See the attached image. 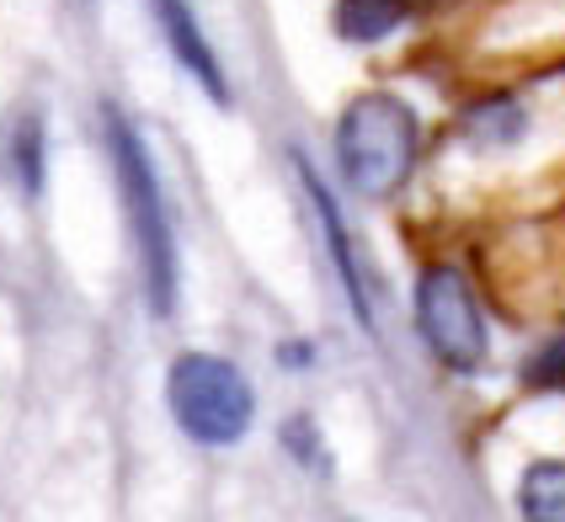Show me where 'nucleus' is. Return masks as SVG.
<instances>
[{
  "label": "nucleus",
  "mask_w": 565,
  "mask_h": 522,
  "mask_svg": "<svg viewBox=\"0 0 565 522\" xmlns=\"http://www.w3.org/2000/svg\"><path fill=\"white\" fill-rule=\"evenodd\" d=\"M294 166H299V182H305V192H310L315 224H320V235H326V251H331V267H337V277H342L347 305H352V315H358L363 326H374V309H369V288H363V267H358V251H352V235H347L342 209H337L331 187L320 182V171H315L305 155H294Z\"/></svg>",
  "instance_id": "obj_5"
},
{
  "label": "nucleus",
  "mask_w": 565,
  "mask_h": 522,
  "mask_svg": "<svg viewBox=\"0 0 565 522\" xmlns=\"http://www.w3.org/2000/svg\"><path fill=\"white\" fill-rule=\"evenodd\" d=\"M107 155H113L128 230H134V246H139L150 309H156V315H171V309H177V294H182V267H177V235H171L166 187H160V171H156V160H150L145 134L128 124L118 107H107Z\"/></svg>",
  "instance_id": "obj_1"
},
{
  "label": "nucleus",
  "mask_w": 565,
  "mask_h": 522,
  "mask_svg": "<svg viewBox=\"0 0 565 522\" xmlns=\"http://www.w3.org/2000/svg\"><path fill=\"white\" fill-rule=\"evenodd\" d=\"M518 518L523 522H565V464L539 459L518 480Z\"/></svg>",
  "instance_id": "obj_8"
},
{
  "label": "nucleus",
  "mask_w": 565,
  "mask_h": 522,
  "mask_svg": "<svg viewBox=\"0 0 565 522\" xmlns=\"http://www.w3.org/2000/svg\"><path fill=\"white\" fill-rule=\"evenodd\" d=\"M166 405L177 427L203 448H230L241 443L256 422V390L252 379L235 369L230 358L214 352H182L166 373Z\"/></svg>",
  "instance_id": "obj_3"
},
{
  "label": "nucleus",
  "mask_w": 565,
  "mask_h": 522,
  "mask_svg": "<svg viewBox=\"0 0 565 522\" xmlns=\"http://www.w3.org/2000/svg\"><path fill=\"white\" fill-rule=\"evenodd\" d=\"M465 145L480 155H502V150H518L523 139H529V102L523 96H486V102H475L470 113H465Z\"/></svg>",
  "instance_id": "obj_7"
},
{
  "label": "nucleus",
  "mask_w": 565,
  "mask_h": 522,
  "mask_svg": "<svg viewBox=\"0 0 565 522\" xmlns=\"http://www.w3.org/2000/svg\"><path fill=\"white\" fill-rule=\"evenodd\" d=\"M282 443H288L294 454H305V459H310V469H326V448H320V437H315L310 416H294V422L282 427Z\"/></svg>",
  "instance_id": "obj_12"
},
{
  "label": "nucleus",
  "mask_w": 565,
  "mask_h": 522,
  "mask_svg": "<svg viewBox=\"0 0 565 522\" xmlns=\"http://www.w3.org/2000/svg\"><path fill=\"white\" fill-rule=\"evenodd\" d=\"M416 331L427 341V352L438 358L448 373H480L486 369V352H491V337H486V315L475 305L470 277L448 262H433L416 277Z\"/></svg>",
  "instance_id": "obj_4"
},
{
  "label": "nucleus",
  "mask_w": 565,
  "mask_h": 522,
  "mask_svg": "<svg viewBox=\"0 0 565 522\" xmlns=\"http://www.w3.org/2000/svg\"><path fill=\"white\" fill-rule=\"evenodd\" d=\"M150 6H156V22H160V32H166V43H171L177 64L203 86L209 102L230 107V75H224V64H220V54H214V43H209L203 22L192 17V6L188 0H150Z\"/></svg>",
  "instance_id": "obj_6"
},
{
  "label": "nucleus",
  "mask_w": 565,
  "mask_h": 522,
  "mask_svg": "<svg viewBox=\"0 0 565 522\" xmlns=\"http://www.w3.org/2000/svg\"><path fill=\"white\" fill-rule=\"evenodd\" d=\"M523 384L529 390H565V337H550L523 363Z\"/></svg>",
  "instance_id": "obj_10"
},
{
  "label": "nucleus",
  "mask_w": 565,
  "mask_h": 522,
  "mask_svg": "<svg viewBox=\"0 0 565 522\" xmlns=\"http://www.w3.org/2000/svg\"><path fill=\"white\" fill-rule=\"evenodd\" d=\"M17 171H22L28 192L43 187V124L38 118H28V124L17 128Z\"/></svg>",
  "instance_id": "obj_11"
},
{
  "label": "nucleus",
  "mask_w": 565,
  "mask_h": 522,
  "mask_svg": "<svg viewBox=\"0 0 565 522\" xmlns=\"http://www.w3.org/2000/svg\"><path fill=\"white\" fill-rule=\"evenodd\" d=\"M401 17H406V0H342L337 28L358 43H374V38L401 28Z\"/></svg>",
  "instance_id": "obj_9"
},
{
  "label": "nucleus",
  "mask_w": 565,
  "mask_h": 522,
  "mask_svg": "<svg viewBox=\"0 0 565 522\" xmlns=\"http://www.w3.org/2000/svg\"><path fill=\"white\" fill-rule=\"evenodd\" d=\"M422 155V118L406 96L363 92L352 96L337 118V166L358 198H390L401 192Z\"/></svg>",
  "instance_id": "obj_2"
}]
</instances>
